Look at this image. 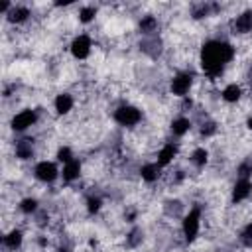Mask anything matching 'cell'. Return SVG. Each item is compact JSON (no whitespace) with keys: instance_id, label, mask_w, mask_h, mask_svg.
Here are the masks:
<instances>
[{"instance_id":"obj_1","label":"cell","mask_w":252,"mask_h":252,"mask_svg":"<svg viewBox=\"0 0 252 252\" xmlns=\"http://www.w3.org/2000/svg\"><path fill=\"white\" fill-rule=\"evenodd\" d=\"M234 55H236V49L228 41L209 39L201 47V67L211 79H217L219 75H222L224 67L234 59Z\"/></svg>"},{"instance_id":"obj_2","label":"cell","mask_w":252,"mask_h":252,"mask_svg":"<svg viewBox=\"0 0 252 252\" xmlns=\"http://www.w3.org/2000/svg\"><path fill=\"white\" fill-rule=\"evenodd\" d=\"M201 219H203V211L199 207H191L181 220V234L187 242H193L201 230Z\"/></svg>"},{"instance_id":"obj_3","label":"cell","mask_w":252,"mask_h":252,"mask_svg":"<svg viewBox=\"0 0 252 252\" xmlns=\"http://www.w3.org/2000/svg\"><path fill=\"white\" fill-rule=\"evenodd\" d=\"M114 122L124 126V128H132L136 124H140L142 120V110L134 104H120L116 110H114Z\"/></svg>"},{"instance_id":"obj_4","label":"cell","mask_w":252,"mask_h":252,"mask_svg":"<svg viewBox=\"0 0 252 252\" xmlns=\"http://www.w3.org/2000/svg\"><path fill=\"white\" fill-rule=\"evenodd\" d=\"M191 85H193V75L189 71H181V73L173 75V79L169 83V91H171V94H175L179 98H185Z\"/></svg>"},{"instance_id":"obj_5","label":"cell","mask_w":252,"mask_h":252,"mask_svg":"<svg viewBox=\"0 0 252 252\" xmlns=\"http://www.w3.org/2000/svg\"><path fill=\"white\" fill-rule=\"evenodd\" d=\"M33 175H35V179L41 181V183H53V181L57 179V175H59V169H57V165H55L53 161L41 159V161L35 163Z\"/></svg>"},{"instance_id":"obj_6","label":"cell","mask_w":252,"mask_h":252,"mask_svg":"<svg viewBox=\"0 0 252 252\" xmlns=\"http://www.w3.org/2000/svg\"><path fill=\"white\" fill-rule=\"evenodd\" d=\"M71 55L75 57V59H87L89 55H91V49H93V41H91V37L87 35V33H81V35H77L73 41H71Z\"/></svg>"},{"instance_id":"obj_7","label":"cell","mask_w":252,"mask_h":252,"mask_svg":"<svg viewBox=\"0 0 252 252\" xmlns=\"http://www.w3.org/2000/svg\"><path fill=\"white\" fill-rule=\"evenodd\" d=\"M35 122H37V112L32 110V108H26V110L14 114V118H12V130H16V132H24V130L32 128Z\"/></svg>"},{"instance_id":"obj_8","label":"cell","mask_w":252,"mask_h":252,"mask_svg":"<svg viewBox=\"0 0 252 252\" xmlns=\"http://www.w3.org/2000/svg\"><path fill=\"white\" fill-rule=\"evenodd\" d=\"M252 195V179H242V177H236L234 185H232V203H242L246 201L248 197Z\"/></svg>"},{"instance_id":"obj_9","label":"cell","mask_w":252,"mask_h":252,"mask_svg":"<svg viewBox=\"0 0 252 252\" xmlns=\"http://www.w3.org/2000/svg\"><path fill=\"white\" fill-rule=\"evenodd\" d=\"M230 30H232V33H238V35L250 33L252 32V10H246V12L238 14L230 22Z\"/></svg>"},{"instance_id":"obj_10","label":"cell","mask_w":252,"mask_h":252,"mask_svg":"<svg viewBox=\"0 0 252 252\" xmlns=\"http://www.w3.org/2000/svg\"><path fill=\"white\" fill-rule=\"evenodd\" d=\"M53 106H55V112L57 114H69L71 110H73V106H75V98H73V94H69V93H59L57 96H55V100H53Z\"/></svg>"},{"instance_id":"obj_11","label":"cell","mask_w":252,"mask_h":252,"mask_svg":"<svg viewBox=\"0 0 252 252\" xmlns=\"http://www.w3.org/2000/svg\"><path fill=\"white\" fill-rule=\"evenodd\" d=\"M175 156H177V148H175V144L167 142V144H163V146L159 148L158 158H156V163H158L159 167H165V165H169V163L173 161Z\"/></svg>"},{"instance_id":"obj_12","label":"cell","mask_w":252,"mask_h":252,"mask_svg":"<svg viewBox=\"0 0 252 252\" xmlns=\"http://www.w3.org/2000/svg\"><path fill=\"white\" fill-rule=\"evenodd\" d=\"M81 171H83V165H81V161L75 158V159H71V161L63 163L61 177H63V181H75V179H79V177H81Z\"/></svg>"},{"instance_id":"obj_13","label":"cell","mask_w":252,"mask_h":252,"mask_svg":"<svg viewBox=\"0 0 252 252\" xmlns=\"http://www.w3.org/2000/svg\"><path fill=\"white\" fill-rule=\"evenodd\" d=\"M159 175H161V167H159L156 161L144 163V165L140 167V177H142L146 183H154V181H158Z\"/></svg>"},{"instance_id":"obj_14","label":"cell","mask_w":252,"mask_h":252,"mask_svg":"<svg viewBox=\"0 0 252 252\" xmlns=\"http://www.w3.org/2000/svg\"><path fill=\"white\" fill-rule=\"evenodd\" d=\"M14 152H16V158H20V159H30V158H33V140H32V138L18 140L16 146H14Z\"/></svg>"},{"instance_id":"obj_15","label":"cell","mask_w":252,"mask_h":252,"mask_svg":"<svg viewBox=\"0 0 252 252\" xmlns=\"http://www.w3.org/2000/svg\"><path fill=\"white\" fill-rule=\"evenodd\" d=\"M158 18L156 16H152V14H148V16H142V20H140V24H138V28H140V32L148 37V35H158Z\"/></svg>"},{"instance_id":"obj_16","label":"cell","mask_w":252,"mask_h":252,"mask_svg":"<svg viewBox=\"0 0 252 252\" xmlns=\"http://www.w3.org/2000/svg\"><path fill=\"white\" fill-rule=\"evenodd\" d=\"M22 244H24V234H22V230H18V228H12V230L4 236V246H6L8 250H12V252L20 250Z\"/></svg>"},{"instance_id":"obj_17","label":"cell","mask_w":252,"mask_h":252,"mask_svg":"<svg viewBox=\"0 0 252 252\" xmlns=\"http://www.w3.org/2000/svg\"><path fill=\"white\" fill-rule=\"evenodd\" d=\"M220 98L224 100V102H238L240 98H242V89H240V85H236V83H228L224 89H222V93H220Z\"/></svg>"},{"instance_id":"obj_18","label":"cell","mask_w":252,"mask_h":252,"mask_svg":"<svg viewBox=\"0 0 252 252\" xmlns=\"http://www.w3.org/2000/svg\"><path fill=\"white\" fill-rule=\"evenodd\" d=\"M169 130H171L173 136H185V134L191 130V120H189L187 116H177V118L171 120Z\"/></svg>"},{"instance_id":"obj_19","label":"cell","mask_w":252,"mask_h":252,"mask_svg":"<svg viewBox=\"0 0 252 252\" xmlns=\"http://www.w3.org/2000/svg\"><path fill=\"white\" fill-rule=\"evenodd\" d=\"M6 16H8V20H10L12 24H22V22H26V20L32 16V12H30L26 6H12V10H10Z\"/></svg>"},{"instance_id":"obj_20","label":"cell","mask_w":252,"mask_h":252,"mask_svg":"<svg viewBox=\"0 0 252 252\" xmlns=\"http://www.w3.org/2000/svg\"><path fill=\"white\" fill-rule=\"evenodd\" d=\"M189 161L195 165V167H205V163L209 161V152L205 148H195L189 156Z\"/></svg>"},{"instance_id":"obj_21","label":"cell","mask_w":252,"mask_h":252,"mask_svg":"<svg viewBox=\"0 0 252 252\" xmlns=\"http://www.w3.org/2000/svg\"><path fill=\"white\" fill-rule=\"evenodd\" d=\"M18 207H20V211H22L24 215H33V213H37V211H39L37 199H33V197H26V199H22Z\"/></svg>"},{"instance_id":"obj_22","label":"cell","mask_w":252,"mask_h":252,"mask_svg":"<svg viewBox=\"0 0 252 252\" xmlns=\"http://www.w3.org/2000/svg\"><path fill=\"white\" fill-rule=\"evenodd\" d=\"M142 238H144V232H142V228H138V226H134L128 234H126V246L128 248H136L140 242H142Z\"/></svg>"},{"instance_id":"obj_23","label":"cell","mask_w":252,"mask_h":252,"mask_svg":"<svg viewBox=\"0 0 252 252\" xmlns=\"http://www.w3.org/2000/svg\"><path fill=\"white\" fill-rule=\"evenodd\" d=\"M238 240H240V244H242V246L252 248V220H250V222H246V224L242 226V230L238 232Z\"/></svg>"},{"instance_id":"obj_24","label":"cell","mask_w":252,"mask_h":252,"mask_svg":"<svg viewBox=\"0 0 252 252\" xmlns=\"http://www.w3.org/2000/svg\"><path fill=\"white\" fill-rule=\"evenodd\" d=\"M100 209H102V199L98 195H89L87 197V211H89V215H94Z\"/></svg>"},{"instance_id":"obj_25","label":"cell","mask_w":252,"mask_h":252,"mask_svg":"<svg viewBox=\"0 0 252 252\" xmlns=\"http://www.w3.org/2000/svg\"><path fill=\"white\" fill-rule=\"evenodd\" d=\"M94 16H96V8H94V6H85V8H81V10H79V20H81L83 24L93 22V20H94Z\"/></svg>"},{"instance_id":"obj_26","label":"cell","mask_w":252,"mask_h":252,"mask_svg":"<svg viewBox=\"0 0 252 252\" xmlns=\"http://www.w3.org/2000/svg\"><path fill=\"white\" fill-rule=\"evenodd\" d=\"M71 159H75V156H73L71 148H69V146H61V148L57 150V161L67 163V161H71Z\"/></svg>"},{"instance_id":"obj_27","label":"cell","mask_w":252,"mask_h":252,"mask_svg":"<svg viewBox=\"0 0 252 252\" xmlns=\"http://www.w3.org/2000/svg\"><path fill=\"white\" fill-rule=\"evenodd\" d=\"M246 126L252 130V116H248V120H246Z\"/></svg>"}]
</instances>
